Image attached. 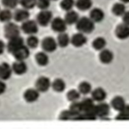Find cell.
Returning a JSON list of instances; mask_svg holds the SVG:
<instances>
[{"label": "cell", "instance_id": "1", "mask_svg": "<svg viewBox=\"0 0 129 129\" xmlns=\"http://www.w3.org/2000/svg\"><path fill=\"white\" fill-rule=\"evenodd\" d=\"M77 29L84 34H89L95 29V22L90 18L83 17L80 18L76 24Z\"/></svg>", "mask_w": 129, "mask_h": 129}, {"label": "cell", "instance_id": "2", "mask_svg": "<svg viewBox=\"0 0 129 129\" xmlns=\"http://www.w3.org/2000/svg\"><path fill=\"white\" fill-rule=\"evenodd\" d=\"M53 19V14L51 11L41 10L36 17V22L41 26L46 27L51 23Z\"/></svg>", "mask_w": 129, "mask_h": 129}, {"label": "cell", "instance_id": "3", "mask_svg": "<svg viewBox=\"0 0 129 129\" xmlns=\"http://www.w3.org/2000/svg\"><path fill=\"white\" fill-rule=\"evenodd\" d=\"M38 24L37 22L34 20L28 19L23 22L21 29L25 34L35 35L38 31Z\"/></svg>", "mask_w": 129, "mask_h": 129}, {"label": "cell", "instance_id": "4", "mask_svg": "<svg viewBox=\"0 0 129 129\" xmlns=\"http://www.w3.org/2000/svg\"><path fill=\"white\" fill-rule=\"evenodd\" d=\"M20 29L17 24L9 22L6 24L4 28L5 35L8 40L20 35Z\"/></svg>", "mask_w": 129, "mask_h": 129}, {"label": "cell", "instance_id": "5", "mask_svg": "<svg viewBox=\"0 0 129 129\" xmlns=\"http://www.w3.org/2000/svg\"><path fill=\"white\" fill-rule=\"evenodd\" d=\"M110 111L109 105L104 102H100L97 105H95L94 112L96 117L103 118L107 117Z\"/></svg>", "mask_w": 129, "mask_h": 129}, {"label": "cell", "instance_id": "6", "mask_svg": "<svg viewBox=\"0 0 129 129\" xmlns=\"http://www.w3.org/2000/svg\"><path fill=\"white\" fill-rule=\"evenodd\" d=\"M51 27L53 31L59 34L64 33L67 29L68 24L64 19L60 17L53 18L51 22Z\"/></svg>", "mask_w": 129, "mask_h": 129}, {"label": "cell", "instance_id": "7", "mask_svg": "<svg viewBox=\"0 0 129 129\" xmlns=\"http://www.w3.org/2000/svg\"><path fill=\"white\" fill-rule=\"evenodd\" d=\"M57 42L52 37L45 38L42 42V47L47 52H53L56 50L58 46Z\"/></svg>", "mask_w": 129, "mask_h": 129}, {"label": "cell", "instance_id": "8", "mask_svg": "<svg viewBox=\"0 0 129 129\" xmlns=\"http://www.w3.org/2000/svg\"><path fill=\"white\" fill-rule=\"evenodd\" d=\"M52 86V83L49 78L46 76L39 77L35 83L36 89L39 92H45L48 91Z\"/></svg>", "mask_w": 129, "mask_h": 129}, {"label": "cell", "instance_id": "9", "mask_svg": "<svg viewBox=\"0 0 129 129\" xmlns=\"http://www.w3.org/2000/svg\"><path fill=\"white\" fill-rule=\"evenodd\" d=\"M24 45V40L20 35L9 39L7 49L9 52L13 53L19 47Z\"/></svg>", "mask_w": 129, "mask_h": 129}, {"label": "cell", "instance_id": "10", "mask_svg": "<svg viewBox=\"0 0 129 129\" xmlns=\"http://www.w3.org/2000/svg\"><path fill=\"white\" fill-rule=\"evenodd\" d=\"M12 54L17 60L24 61L29 56V49L27 47L23 45L16 50Z\"/></svg>", "mask_w": 129, "mask_h": 129}, {"label": "cell", "instance_id": "11", "mask_svg": "<svg viewBox=\"0 0 129 129\" xmlns=\"http://www.w3.org/2000/svg\"><path fill=\"white\" fill-rule=\"evenodd\" d=\"M116 35L118 38L125 40L129 38V26L126 24L118 25L116 29Z\"/></svg>", "mask_w": 129, "mask_h": 129}, {"label": "cell", "instance_id": "12", "mask_svg": "<svg viewBox=\"0 0 129 129\" xmlns=\"http://www.w3.org/2000/svg\"><path fill=\"white\" fill-rule=\"evenodd\" d=\"M30 16V14L28 10L23 8L18 9L15 11L13 14V18L17 22H24L29 19Z\"/></svg>", "mask_w": 129, "mask_h": 129}, {"label": "cell", "instance_id": "13", "mask_svg": "<svg viewBox=\"0 0 129 129\" xmlns=\"http://www.w3.org/2000/svg\"><path fill=\"white\" fill-rule=\"evenodd\" d=\"M87 42V37L84 34L80 32L74 35L71 38V44L75 47H82L86 44Z\"/></svg>", "mask_w": 129, "mask_h": 129}, {"label": "cell", "instance_id": "14", "mask_svg": "<svg viewBox=\"0 0 129 129\" xmlns=\"http://www.w3.org/2000/svg\"><path fill=\"white\" fill-rule=\"evenodd\" d=\"M12 67L7 63L0 64V79L6 80L9 79L12 73Z\"/></svg>", "mask_w": 129, "mask_h": 129}, {"label": "cell", "instance_id": "15", "mask_svg": "<svg viewBox=\"0 0 129 129\" xmlns=\"http://www.w3.org/2000/svg\"><path fill=\"white\" fill-rule=\"evenodd\" d=\"M39 92L36 89L30 88L25 91L24 93V98L28 103H34L38 99Z\"/></svg>", "mask_w": 129, "mask_h": 129}, {"label": "cell", "instance_id": "16", "mask_svg": "<svg viewBox=\"0 0 129 129\" xmlns=\"http://www.w3.org/2000/svg\"><path fill=\"white\" fill-rule=\"evenodd\" d=\"M99 59L100 61L103 64H109L111 63L114 59V54L111 50L105 48L100 51Z\"/></svg>", "mask_w": 129, "mask_h": 129}, {"label": "cell", "instance_id": "17", "mask_svg": "<svg viewBox=\"0 0 129 129\" xmlns=\"http://www.w3.org/2000/svg\"><path fill=\"white\" fill-rule=\"evenodd\" d=\"M92 99L99 103L104 102L107 97L105 90L101 88H97L91 92Z\"/></svg>", "mask_w": 129, "mask_h": 129}, {"label": "cell", "instance_id": "18", "mask_svg": "<svg viewBox=\"0 0 129 129\" xmlns=\"http://www.w3.org/2000/svg\"><path fill=\"white\" fill-rule=\"evenodd\" d=\"M105 18L104 11L100 8H95L90 13V18L94 22H100Z\"/></svg>", "mask_w": 129, "mask_h": 129}, {"label": "cell", "instance_id": "19", "mask_svg": "<svg viewBox=\"0 0 129 129\" xmlns=\"http://www.w3.org/2000/svg\"><path fill=\"white\" fill-rule=\"evenodd\" d=\"M111 106L113 108L118 111H121L126 106L125 100L122 96L115 97L111 101Z\"/></svg>", "mask_w": 129, "mask_h": 129}, {"label": "cell", "instance_id": "20", "mask_svg": "<svg viewBox=\"0 0 129 129\" xmlns=\"http://www.w3.org/2000/svg\"><path fill=\"white\" fill-rule=\"evenodd\" d=\"M12 70L18 75L25 74L27 71V66L24 61L17 60L12 65Z\"/></svg>", "mask_w": 129, "mask_h": 129}, {"label": "cell", "instance_id": "21", "mask_svg": "<svg viewBox=\"0 0 129 129\" xmlns=\"http://www.w3.org/2000/svg\"><path fill=\"white\" fill-rule=\"evenodd\" d=\"M79 18V14L72 10L67 12L65 15L64 19L68 25H73L76 24Z\"/></svg>", "mask_w": 129, "mask_h": 129}, {"label": "cell", "instance_id": "22", "mask_svg": "<svg viewBox=\"0 0 129 129\" xmlns=\"http://www.w3.org/2000/svg\"><path fill=\"white\" fill-rule=\"evenodd\" d=\"M92 5V0H77L76 2V6L80 10L82 11L89 10Z\"/></svg>", "mask_w": 129, "mask_h": 129}, {"label": "cell", "instance_id": "23", "mask_svg": "<svg viewBox=\"0 0 129 129\" xmlns=\"http://www.w3.org/2000/svg\"><path fill=\"white\" fill-rule=\"evenodd\" d=\"M57 43L60 47H66L70 44L71 42V38L65 32L59 34L57 38Z\"/></svg>", "mask_w": 129, "mask_h": 129}, {"label": "cell", "instance_id": "24", "mask_svg": "<svg viewBox=\"0 0 129 129\" xmlns=\"http://www.w3.org/2000/svg\"><path fill=\"white\" fill-rule=\"evenodd\" d=\"M13 18V14L10 9L6 8L1 10L0 11V21L4 23H8L10 22Z\"/></svg>", "mask_w": 129, "mask_h": 129}, {"label": "cell", "instance_id": "25", "mask_svg": "<svg viewBox=\"0 0 129 129\" xmlns=\"http://www.w3.org/2000/svg\"><path fill=\"white\" fill-rule=\"evenodd\" d=\"M112 11L117 16H123L126 12V7L123 3H117L113 7Z\"/></svg>", "mask_w": 129, "mask_h": 129}, {"label": "cell", "instance_id": "26", "mask_svg": "<svg viewBox=\"0 0 129 129\" xmlns=\"http://www.w3.org/2000/svg\"><path fill=\"white\" fill-rule=\"evenodd\" d=\"M35 60L37 64L42 66L47 65L49 62V57L46 53L43 52H40L36 54Z\"/></svg>", "mask_w": 129, "mask_h": 129}, {"label": "cell", "instance_id": "27", "mask_svg": "<svg viewBox=\"0 0 129 129\" xmlns=\"http://www.w3.org/2000/svg\"><path fill=\"white\" fill-rule=\"evenodd\" d=\"M106 46V41L102 37L96 38L92 43V46L95 49L101 51L105 49Z\"/></svg>", "mask_w": 129, "mask_h": 129}, {"label": "cell", "instance_id": "28", "mask_svg": "<svg viewBox=\"0 0 129 129\" xmlns=\"http://www.w3.org/2000/svg\"><path fill=\"white\" fill-rule=\"evenodd\" d=\"M52 86L54 91L57 92H61L64 91L66 87V85L63 79L57 78L53 82L52 84Z\"/></svg>", "mask_w": 129, "mask_h": 129}, {"label": "cell", "instance_id": "29", "mask_svg": "<svg viewBox=\"0 0 129 129\" xmlns=\"http://www.w3.org/2000/svg\"><path fill=\"white\" fill-rule=\"evenodd\" d=\"M78 90L81 94L87 95L92 92V86L88 82L83 81L81 82L78 87Z\"/></svg>", "mask_w": 129, "mask_h": 129}, {"label": "cell", "instance_id": "30", "mask_svg": "<svg viewBox=\"0 0 129 129\" xmlns=\"http://www.w3.org/2000/svg\"><path fill=\"white\" fill-rule=\"evenodd\" d=\"M75 6H76L75 0H62L60 3L62 9L67 12L72 10Z\"/></svg>", "mask_w": 129, "mask_h": 129}, {"label": "cell", "instance_id": "31", "mask_svg": "<svg viewBox=\"0 0 129 129\" xmlns=\"http://www.w3.org/2000/svg\"><path fill=\"white\" fill-rule=\"evenodd\" d=\"M81 94L79 90L72 89L68 92L67 97L68 100L73 103L77 102L79 100L81 97Z\"/></svg>", "mask_w": 129, "mask_h": 129}, {"label": "cell", "instance_id": "32", "mask_svg": "<svg viewBox=\"0 0 129 129\" xmlns=\"http://www.w3.org/2000/svg\"><path fill=\"white\" fill-rule=\"evenodd\" d=\"M36 3L37 0H19V4L22 7L28 10L36 6Z\"/></svg>", "mask_w": 129, "mask_h": 129}, {"label": "cell", "instance_id": "33", "mask_svg": "<svg viewBox=\"0 0 129 129\" xmlns=\"http://www.w3.org/2000/svg\"><path fill=\"white\" fill-rule=\"evenodd\" d=\"M2 3L6 8L12 9L17 6L19 3V0H2Z\"/></svg>", "mask_w": 129, "mask_h": 129}, {"label": "cell", "instance_id": "34", "mask_svg": "<svg viewBox=\"0 0 129 129\" xmlns=\"http://www.w3.org/2000/svg\"><path fill=\"white\" fill-rule=\"evenodd\" d=\"M27 43L28 47L31 48H35L39 44V39L35 35H30L27 38Z\"/></svg>", "mask_w": 129, "mask_h": 129}, {"label": "cell", "instance_id": "35", "mask_svg": "<svg viewBox=\"0 0 129 129\" xmlns=\"http://www.w3.org/2000/svg\"><path fill=\"white\" fill-rule=\"evenodd\" d=\"M116 119L117 120H129V106H126L121 111L119 112Z\"/></svg>", "mask_w": 129, "mask_h": 129}, {"label": "cell", "instance_id": "36", "mask_svg": "<svg viewBox=\"0 0 129 129\" xmlns=\"http://www.w3.org/2000/svg\"><path fill=\"white\" fill-rule=\"evenodd\" d=\"M51 5V0H37L36 6L41 10H47Z\"/></svg>", "mask_w": 129, "mask_h": 129}, {"label": "cell", "instance_id": "37", "mask_svg": "<svg viewBox=\"0 0 129 129\" xmlns=\"http://www.w3.org/2000/svg\"><path fill=\"white\" fill-rule=\"evenodd\" d=\"M6 84L4 82H3V80L0 79V95L4 93L6 90Z\"/></svg>", "mask_w": 129, "mask_h": 129}, {"label": "cell", "instance_id": "38", "mask_svg": "<svg viewBox=\"0 0 129 129\" xmlns=\"http://www.w3.org/2000/svg\"><path fill=\"white\" fill-rule=\"evenodd\" d=\"M122 17L123 23L129 26V11H126Z\"/></svg>", "mask_w": 129, "mask_h": 129}, {"label": "cell", "instance_id": "39", "mask_svg": "<svg viewBox=\"0 0 129 129\" xmlns=\"http://www.w3.org/2000/svg\"><path fill=\"white\" fill-rule=\"evenodd\" d=\"M6 48L5 43L0 40V55H2L4 52Z\"/></svg>", "mask_w": 129, "mask_h": 129}, {"label": "cell", "instance_id": "40", "mask_svg": "<svg viewBox=\"0 0 129 129\" xmlns=\"http://www.w3.org/2000/svg\"><path fill=\"white\" fill-rule=\"evenodd\" d=\"M122 3L124 4H126V3H129V0H120Z\"/></svg>", "mask_w": 129, "mask_h": 129}, {"label": "cell", "instance_id": "41", "mask_svg": "<svg viewBox=\"0 0 129 129\" xmlns=\"http://www.w3.org/2000/svg\"><path fill=\"white\" fill-rule=\"evenodd\" d=\"M51 1H57V0H51Z\"/></svg>", "mask_w": 129, "mask_h": 129}, {"label": "cell", "instance_id": "42", "mask_svg": "<svg viewBox=\"0 0 129 129\" xmlns=\"http://www.w3.org/2000/svg\"><path fill=\"white\" fill-rule=\"evenodd\" d=\"M1 7H0V11H1Z\"/></svg>", "mask_w": 129, "mask_h": 129}]
</instances>
